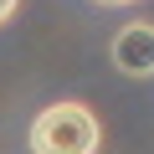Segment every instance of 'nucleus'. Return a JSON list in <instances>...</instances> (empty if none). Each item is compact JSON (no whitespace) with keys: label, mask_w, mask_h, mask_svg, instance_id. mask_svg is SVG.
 Here are the masks:
<instances>
[{"label":"nucleus","mask_w":154,"mask_h":154,"mask_svg":"<svg viewBox=\"0 0 154 154\" xmlns=\"http://www.w3.org/2000/svg\"><path fill=\"white\" fill-rule=\"evenodd\" d=\"M31 154H98L103 123L88 103H51L31 118Z\"/></svg>","instance_id":"obj_1"},{"label":"nucleus","mask_w":154,"mask_h":154,"mask_svg":"<svg viewBox=\"0 0 154 154\" xmlns=\"http://www.w3.org/2000/svg\"><path fill=\"white\" fill-rule=\"evenodd\" d=\"M108 57H113V67L123 77H154V26L149 21H128L113 36Z\"/></svg>","instance_id":"obj_2"},{"label":"nucleus","mask_w":154,"mask_h":154,"mask_svg":"<svg viewBox=\"0 0 154 154\" xmlns=\"http://www.w3.org/2000/svg\"><path fill=\"white\" fill-rule=\"evenodd\" d=\"M16 5H21V0H0V26H5V21L16 16Z\"/></svg>","instance_id":"obj_3"},{"label":"nucleus","mask_w":154,"mask_h":154,"mask_svg":"<svg viewBox=\"0 0 154 154\" xmlns=\"http://www.w3.org/2000/svg\"><path fill=\"white\" fill-rule=\"evenodd\" d=\"M98 5H134V0H98Z\"/></svg>","instance_id":"obj_4"}]
</instances>
